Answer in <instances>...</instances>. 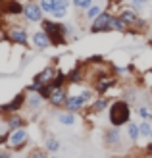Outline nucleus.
I'll list each match as a JSON object with an SVG mask.
<instances>
[{
	"label": "nucleus",
	"instance_id": "nucleus-1",
	"mask_svg": "<svg viewBox=\"0 0 152 158\" xmlns=\"http://www.w3.org/2000/svg\"><path fill=\"white\" fill-rule=\"evenodd\" d=\"M129 116H131V108L125 100H116L110 104V123L114 127H121L129 122Z\"/></svg>",
	"mask_w": 152,
	"mask_h": 158
},
{
	"label": "nucleus",
	"instance_id": "nucleus-2",
	"mask_svg": "<svg viewBox=\"0 0 152 158\" xmlns=\"http://www.w3.org/2000/svg\"><path fill=\"white\" fill-rule=\"evenodd\" d=\"M43 29L44 33L48 35L50 43L54 46H60V44H66V33H64V25L60 23H54V21H43Z\"/></svg>",
	"mask_w": 152,
	"mask_h": 158
},
{
	"label": "nucleus",
	"instance_id": "nucleus-3",
	"mask_svg": "<svg viewBox=\"0 0 152 158\" xmlns=\"http://www.w3.org/2000/svg\"><path fill=\"white\" fill-rule=\"evenodd\" d=\"M43 10L41 6H39V2H27L25 6H23V15H25V19L31 21V23H39L43 21Z\"/></svg>",
	"mask_w": 152,
	"mask_h": 158
},
{
	"label": "nucleus",
	"instance_id": "nucleus-4",
	"mask_svg": "<svg viewBox=\"0 0 152 158\" xmlns=\"http://www.w3.org/2000/svg\"><path fill=\"white\" fill-rule=\"evenodd\" d=\"M112 15L110 12H102L97 19L91 23V33H102V31H110V23H112Z\"/></svg>",
	"mask_w": 152,
	"mask_h": 158
},
{
	"label": "nucleus",
	"instance_id": "nucleus-5",
	"mask_svg": "<svg viewBox=\"0 0 152 158\" xmlns=\"http://www.w3.org/2000/svg\"><path fill=\"white\" fill-rule=\"evenodd\" d=\"M27 143V131L25 129H14L10 133V137H8V145H10L12 148H21L23 145Z\"/></svg>",
	"mask_w": 152,
	"mask_h": 158
},
{
	"label": "nucleus",
	"instance_id": "nucleus-6",
	"mask_svg": "<svg viewBox=\"0 0 152 158\" xmlns=\"http://www.w3.org/2000/svg\"><path fill=\"white\" fill-rule=\"evenodd\" d=\"M48 100H50V104L56 106V108L66 106V100H68V93H66V89H64V87H54L52 93H50V97H48Z\"/></svg>",
	"mask_w": 152,
	"mask_h": 158
},
{
	"label": "nucleus",
	"instance_id": "nucleus-7",
	"mask_svg": "<svg viewBox=\"0 0 152 158\" xmlns=\"http://www.w3.org/2000/svg\"><path fill=\"white\" fill-rule=\"evenodd\" d=\"M8 39L14 43V44H27V31H25V27H12L10 31H8Z\"/></svg>",
	"mask_w": 152,
	"mask_h": 158
},
{
	"label": "nucleus",
	"instance_id": "nucleus-8",
	"mask_svg": "<svg viewBox=\"0 0 152 158\" xmlns=\"http://www.w3.org/2000/svg\"><path fill=\"white\" fill-rule=\"evenodd\" d=\"M25 93H21V94H18L12 102H8V104H4L2 108H0V112H18V110L25 104Z\"/></svg>",
	"mask_w": 152,
	"mask_h": 158
},
{
	"label": "nucleus",
	"instance_id": "nucleus-9",
	"mask_svg": "<svg viewBox=\"0 0 152 158\" xmlns=\"http://www.w3.org/2000/svg\"><path fill=\"white\" fill-rule=\"evenodd\" d=\"M85 102H87V98L83 97V94H73V97H68V100H66V108L69 110V112H77V110L83 108Z\"/></svg>",
	"mask_w": 152,
	"mask_h": 158
},
{
	"label": "nucleus",
	"instance_id": "nucleus-10",
	"mask_svg": "<svg viewBox=\"0 0 152 158\" xmlns=\"http://www.w3.org/2000/svg\"><path fill=\"white\" fill-rule=\"evenodd\" d=\"M117 18L121 19V21L125 23L127 27H129V25H139V23L142 25V21L139 19V15L135 14L133 10H121V12H119V15H117Z\"/></svg>",
	"mask_w": 152,
	"mask_h": 158
},
{
	"label": "nucleus",
	"instance_id": "nucleus-11",
	"mask_svg": "<svg viewBox=\"0 0 152 158\" xmlns=\"http://www.w3.org/2000/svg\"><path fill=\"white\" fill-rule=\"evenodd\" d=\"M56 73H58V72H56L54 68H46V69H43V72L35 77V81H37V83H41V85H50V83L54 81Z\"/></svg>",
	"mask_w": 152,
	"mask_h": 158
},
{
	"label": "nucleus",
	"instance_id": "nucleus-12",
	"mask_svg": "<svg viewBox=\"0 0 152 158\" xmlns=\"http://www.w3.org/2000/svg\"><path fill=\"white\" fill-rule=\"evenodd\" d=\"M52 43H50V39H48V35L44 33V31H37V33H33V46L35 48H46V46H50Z\"/></svg>",
	"mask_w": 152,
	"mask_h": 158
},
{
	"label": "nucleus",
	"instance_id": "nucleus-13",
	"mask_svg": "<svg viewBox=\"0 0 152 158\" xmlns=\"http://www.w3.org/2000/svg\"><path fill=\"white\" fill-rule=\"evenodd\" d=\"M68 8H69V0H56V8L52 12V18L64 19L68 15Z\"/></svg>",
	"mask_w": 152,
	"mask_h": 158
},
{
	"label": "nucleus",
	"instance_id": "nucleus-14",
	"mask_svg": "<svg viewBox=\"0 0 152 158\" xmlns=\"http://www.w3.org/2000/svg\"><path fill=\"white\" fill-rule=\"evenodd\" d=\"M4 12L8 15H19V14H23V4L18 2V0H8L4 6Z\"/></svg>",
	"mask_w": 152,
	"mask_h": 158
},
{
	"label": "nucleus",
	"instance_id": "nucleus-15",
	"mask_svg": "<svg viewBox=\"0 0 152 158\" xmlns=\"http://www.w3.org/2000/svg\"><path fill=\"white\" fill-rule=\"evenodd\" d=\"M114 85V77H110V75H98V81H97V93H106L108 87Z\"/></svg>",
	"mask_w": 152,
	"mask_h": 158
},
{
	"label": "nucleus",
	"instance_id": "nucleus-16",
	"mask_svg": "<svg viewBox=\"0 0 152 158\" xmlns=\"http://www.w3.org/2000/svg\"><path fill=\"white\" fill-rule=\"evenodd\" d=\"M104 12V6L98 4V2H94L91 8H87V14H85V19H89V21H94L98 18V15Z\"/></svg>",
	"mask_w": 152,
	"mask_h": 158
},
{
	"label": "nucleus",
	"instance_id": "nucleus-17",
	"mask_svg": "<svg viewBox=\"0 0 152 158\" xmlns=\"http://www.w3.org/2000/svg\"><path fill=\"white\" fill-rule=\"evenodd\" d=\"M43 100H44V98H43L39 93H33V91H31L29 97H27V106H29V108H39V106L43 104Z\"/></svg>",
	"mask_w": 152,
	"mask_h": 158
},
{
	"label": "nucleus",
	"instance_id": "nucleus-18",
	"mask_svg": "<svg viewBox=\"0 0 152 158\" xmlns=\"http://www.w3.org/2000/svg\"><path fill=\"white\" fill-rule=\"evenodd\" d=\"M58 122L62 125H73L75 123V114L73 112H60L58 114Z\"/></svg>",
	"mask_w": 152,
	"mask_h": 158
},
{
	"label": "nucleus",
	"instance_id": "nucleus-19",
	"mask_svg": "<svg viewBox=\"0 0 152 158\" xmlns=\"http://www.w3.org/2000/svg\"><path fill=\"white\" fill-rule=\"evenodd\" d=\"M21 123H23V120H21V116L19 114H12L10 118H8V122H6V125L10 127L12 131L14 129H19L21 127Z\"/></svg>",
	"mask_w": 152,
	"mask_h": 158
},
{
	"label": "nucleus",
	"instance_id": "nucleus-20",
	"mask_svg": "<svg viewBox=\"0 0 152 158\" xmlns=\"http://www.w3.org/2000/svg\"><path fill=\"white\" fill-rule=\"evenodd\" d=\"M39 6H41V10L44 14H50L54 12V8H56V0H39Z\"/></svg>",
	"mask_w": 152,
	"mask_h": 158
},
{
	"label": "nucleus",
	"instance_id": "nucleus-21",
	"mask_svg": "<svg viewBox=\"0 0 152 158\" xmlns=\"http://www.w3.org/2000/svg\"><path fill=\"white\" fill-rule=\"evenodd\" d=\"M127 137H129L131 141H137V139L141 137L139 125H137V123H127Z\"/></svg>",
	"mask_w": 152,
	"mask_h": 158
},
{
	"label": "nucleus",
	"instance_id": "nucleus-22",
	"mask_svg": "<svg viewBox=\"0 0 152 158\" xmlns=\"http://www.w3.org/2000/svg\"><path fill=\"white\" fill-rule=\"evenodd\" d=\"M139 133H141V137H150V133H152V125L148 123V120H145V122H141V123H139Z\"/></svg>",
	"mask_w": 152,
	"mask_h": 158
},
{
	"label": "nucleus",
	"instance_id": "nucleus-23",
	"mask_svg": "<svg viewBox=\"0 0 152 158\" xmlns=\"http://www.w3.org/2000/svg\"><path fill=\"white\" fill-rule=\"evenodd\" d=\"M110 29H116V31H121V33H123V31H127V25L119 18L114 15V18H112V23H110Z\"/></svg>",
	"mask_w": 152,
	"mask_h": 158
},
{
	"label": "nucleus",
	"instance_id": "nucleus-24",
	"mask_svg": "<svg viewBox=\"0 0 152 158\" xmlns=\"http://www.w3.org/2000/svg\"><path fill=\"white\" fill-rule=\"evenodd\" d=\"M71 2H73L77 10H87V8H91L94 4V0H71Z\"/></svg>",
	"mask_w": 152,
	"mask_h": 158
},
{
	"label": "nucleus",
	"instance_id": "nucleus-25",
	"mask_svg": "<svg viewBox=\"0 0 152 158\" xmlns=\"http://www.w3.org/2000/svg\"><path fill=\"white\" fill-rule=\"evenodd\" d=\"M106 106H110V100H108V98H98V100L92 104V110H94V112H102Z\"/></svg>",
	"mask_w": 152,
	"mask_h": 158
},
{
	"label": "nucleus",
	"instance_id": "nucleus-26",
	"mask_svg": "<svg viewBox=\"0 0 152 158\" xmlns=\"http://www.w3.org/2000/svg\"><path fill=\"white\" fill-rule=\"evenodd\" d=\"M60 148V143H58V139H54V137H48V141H46V151L48 152H56Z\"/></svg>",
	"mask_w": 152,
	"mask_h": 158
},
{
	"label": "nucleus",
	"instance_id": "nucleus-27",
	"mask_svg": "<svg viewBox=\"0 0 152 158\" xmlns=\"http://www.w3.org/2000/svg\"><path fill=\"white\" fill-rule=\"evenodd\" d=\"M108 143L112 145V147H114V145H117V141H119V133H117V127H114V129H112L110 133H108Z\"/></svg>",
	"mask_w": 152,
	"mask_h": 158
},
{
	"label": "nucleus",
	"instance_id": "nucleus-28",
	"mask_svg": "<svg viewBox=\"0 0 152 158\" xmlns=\"http://www.w3.org/2000/svg\"><path fill=\"white\" fill-rule=\"evenodd\" d=\"M137 114L142 118V120H150V118H152V112H150L146 106H139L137 108Z\"/></svg>",
	"mask_w": 152,
	"mask_h": 158
},
{
	"label": "nucleus",
	"instance_id": "nucleus-29",
	"mask_svg": "<svg viewBox=\"0 0 152 158\" xmlns=\"http://www.w3.org/2000/svg\"><path fill=\"white\" fill-rule=\"evenodd\" d=\"M29 158H48V156H46V152L41 151V148H33V151L29 152Z\"/></svg>",
	"mask_w": 152,
	"mask_h": 158
},
{
	"label": "nucleus",
	"instance_id": "nucleus-30",
	"mask_svg": "<svg viewBox=\"0 0 152 158\" xmlns=\"http://www.w3.org/2000/svg\"><path fill=\"white\" fill-rule=\"evenodd\" d=\"M69 81H81V69H75V72L69 75Z\"/></svg>",
	"mask_w": 152,
	"mask_h": 158
},
{
	"label": "nucleus",
	"instance_id": "nucleus-31",
	"mask_svg": "<svg viewBox=\"0 0 152 158\" xmlns=\"http://www.w3.org/2000/svg\"><path fill=\"white\" fill-rule=\"evenodd\" d=\"M131 2H133V6H135V8H141V6L148 4V0H131Z\"/></svg>",
	"mask_w": 152,
	"mask_h": 158
},
{
	"label": "nucleus",
	"instance_id": "nucleus-32",
	"mask_svg": "<svg viewBox=\"0 0 152 158\" xmlns=\"http://www.w3.org/2000/svg\"><path fill=\"white\" fill-rule=\"evenodd\" d=\"M2 39H4V33H2V29H0V41H2Z\"/></svg>",
	"mask_w": 152,
	"mask_h": 158
},
{
	"label": "nucleus",
	"instance_id": "nucleus-33",
	"mask_svg": "<svg viewBox=\"0 0 152 158\" xmlns=\"http://www.w3.org/2000/svg\"><path fill=\"white\" fill-rule=\"evenodd\" d=\"M0 158H10V156H8V154H0Z\"/></svg>",
	"mask_w": 152,
	"mask_h": 158
},
{
	"label": "nucleus",
	"instance_id": "nucleus-34",
	"mask_svg": "<svg viewBox=\"0 0 152 158\" xmlns=\"http://www.w3.org/2000/svg\"><path fill=\"white\" fill-rule=\"evenodd\" d=\"M150 27H152V18H150Z\"/></svg>",
	"mask_w": 152,
	"mask_h": 158
},
{
	"label": "nucleus",
	"instance_id": "nucleus-35",
	"mask_svg": "<svg viewBox=\"0 0 152 158\" xmlns=\"http://www.w3.org/2000/svg\"><path fill=\"white\" fill-rule=\"evenodd\" d=\"M150 141H152V133H150Z\"/></svg>",
	"mask_w": 152,
	"mask_h": 158
},
{
	"label": "nucleus",
	"instance_id": "nucleus-36",
	"mask_svg": "<svg viewBox=\"0 0 152 158\" xmlns=\"http://www.w3.org/2000/svg\"><path fill=\"white\" fill-rule=\"evenodd\" d=\"M19 158H21V156H19Z\"/></svg>",
	"mask_w": 152,
	"mask_h": 158
}]
</instances>
